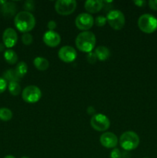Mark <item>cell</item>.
<instances>
[{
	"mask_svg": "<svg viewBox=\"0 0 157 158\" xmlns=\"http://www.w3.org/2000/svg\"><path fill=\"white\" fill-rule=\"evenodd\" d=\"M56 23L54 20H50L47 23V28L49 29V31H54L55 29V28H56Z\"/></svg>",
	"mask_w": 157,
	"mask_h": 158,
	"instance_id": "cell-29",
	"label": "cell"
},
{
	"mask_svg": "<svg viewBox=\"0 0 157 158\" xmlns=\"http://www.w3.org/2000/svg\"><path fill=\"white\" fill-rule=\"evenodd\" d=\"M22 97L26 103H37L42 97V91L38 86L31 85L24 88L22 92Z\"/></svg>",
	"mask_w": 157,
	"mask_h": 158,
	"instance_id": "cell-6",
	"label": "cell"
},
{
	"mask_svg": "<svg viewBox=\"0 0 157 158\" xmlns=\"http://www.w3.org/2000/svg\"><path fill=\"white\" fill-rule=\"evenodd\" d=\"M33 64L35 67L39 71L47 70L49 67V63L48 60L40 56H38L34 59Z\"/></svg>",
	"mask_w": 157,
	"mask_h": 158,
	"instance_id": "cell-17",
	"label": "cell"
},
{
	"mask_svg": "<svg viewBox=\"0 0 157 158\" xmlns=\"http://www.w3.org/2000/svg\"><path fill=\"white\" fill-rule=\"evenodd\" d=\"M7 87H8L7 82H6L3 78L0 77V94L4 93Z\"/></svg>",
	"mask_w": 157,
	"mask_h": 158,
	"instance_id": "cell-28",
	"label": "cell"
},
{
	"mask_svg": "<svg viewBox=\"0 0 157 158\" xmlns=\"http://www.w3.org/2000/svg\"><path fill=\"white\" fill-rule=\"evenodd\" d=\"M75 43L78 50L89 53L95 49L96 38L95 34L91 31H84L77 35Z\"/></svg>",
	"mask_w": 157,
	"mask_h": 158,
	"instance_id": "cell-2",
	"label": "cell"
},
{
	"mask_svg": "<svg viewBox=\"0 0 157 158\" xmlns=\"http://www.w3.org/2000/svg\"><path fill=\"white\" fill-rule=\"evenodd\" d=\"M4 59L7 63L14 65L18 61V56L15 51L11 49H8L4 52Z\"/></svg>",
	"mask_w": 157,
	"mask_h": 158,
	"instance_id": "cell-19",
	"label": "cell"
},
{
	"mask_svg": "<svg viewBox=\"0 0 157 158\" xmlns=\"http://www.w3.org/2000/svg\"><path fill=\"white\" fill-rule=\"evenodd\" d=\"M75 26L79 30L89 31L94 25V18L91 14L87 12H83L78 14L75 20Z\"/></svg>",
	"mask_w": 157,
	"mask_h": 158,
	"instance_id": "cell-9",
	"label": "cell"
},
{
	"mask_svg": "<svg viewBox=\"0 0 157 158\" xmlns=\"http://www.w3.org/2000/svg\"><path fill=\"white\" fill-rule=\"evenodd\" d=\"M104 7V3L100 0H87L84 4V8L87 13H96Z\"/></svg>",
	"mask_w": 157,
	"mask_h": 158,
	"instance_id": "cell-14",
	"label": "cell"
},
{
	"mask_svg": "<svg viewBox=\"0 0 157 158\" xmlns=\"http://www.w3.org/2000/svg\"><path fill=\"white\" fill-rule=\"evenodd\" d=\"M86 59H87V61L89 62V63H91V64H94V63H95V62H96L97 60H98L96 56H95V54L92 52H89V53L87 54Z\"/></svg>",
	"mask_w": 157,
	"mask_h": 158,
	"instance_id": "cell-26",
	"label": "cell"
},
{
	"mask_svg": "<svg viewBox=\"0 0 157 158\" xmlns=\"http://www.w3.org/2000/svg\"><path fill=\"white\" fill-rule=\"evenodd\" d=\"M43 42L49 47H56L61 43V37L59 34L55 31H47L42 37Z\"/></svg>",
	"mask_w": 157,
	"mask_h": 158,
	"instance_id": "cell-13",
	"label": "cell"
},
{
	"mask_svg": "<svg viewBox=\"0 0 157 158\" xmlns=\"http://www.w3.org/2000/svg\"><path fill=\"white\" fill-rule=\"evenodd\" d=\"M15 71L18 73V75L19 76L20 78H22L28 72V66L25 62L22 61L17 64L16 67H15Z\"/></svg>",
	"mask_w": 157,
	"mask_h": 158,
	"instance_id": "cell-21",
	"label": "cell"
},
{
	"mask_svg": "<svg viewBox=\"0 0 157 158\" xmlns=\"http://www.w3.org/2000/svg\"><path fill=\"white\" fill-rule=\"evenodd\" d=\"M58 56L64 63H69L76 59L77 52L72 46H64L58 50Z\"/></svg>",
	"mask_w": 157,
	"mask_h": 158,
	"instance_id": "cell-10",
	"label": "cell"
},
{
	"mask_svg": "<svg viewBox=\"0 0 157 158\" xmlns=\"http://www.w3.org/2000/svg\"><path fill=\"white\" fill-rule=\"evenodd\" d=\"M95 110L94 109L93 106H89V107H88V109H87L88 114H89V115L94 116V115H95V114H95Z\"/></svg>",
	"mask_w": 157,
	"mask_h": 158,
	"instance_id": "cell-32",
	"label": "cell"
},
{
	"mask_svg": "<svg viewBox=\"0 0 157 158\" xmlns=\"http://www.w3.org/2000/svg\"><path fill=\"white\" fill-rule=\"evenodd\" d=\"M4 158H15V157L12 155H7V156H6Z\"/></svg>",
	"mask_w": 157,
	"mask_h": 158,
	"instance_id": "cell-34",
	"label": "cell"
},
{
	"mask_svg": "<svg viewBox=\"0 0 157 158\" xmlns=\"http://www.w3.org/2000/svg\"><path fill=\"white\" fill-rule=\"evenodd\" d=\"M5 48H6V46H5V45L3 44V43H0V52H2V51L5 50Z\"/></svg>",
	"mask_w": 157,
	"mask_h": 158,
	"instance_id": "cell-33",
	"label": "cell"
},
{
	"mask_svg": "<svg viewBox=\"0 0 157 158\" xmlns=\"http://www.w3.org/2000/svg\"><path fill=\"white\" fill-rule=\"evenodd\" d=\"M110 158H122V153L118 148H113L110 153Z\"/></svg>",
	"mask_w": 157,
	"mask_h": 158,
	"instance_id": "cell-27",
	"label": "cell"
},
{
	"mask_svg": "<svg viewBox=\"0 0 157 158\" xmlns=\"http://www.w3.org/2000/svg\"><path fill=\"white\" fill-rule=\"evenodd\" d=\"M119 142L123 149L126 151H130L138 148L140 140L136 133L133 131H126L120 136Z\"/></svg>",
	"mask_w": 157,
	"mask_h": 158,
	"instance_id": "cell-3",
	"label": "cell"
},
{
	"mask_svg": "<svg viewBox=\"0 0 157 158\" xmlns=\"http://www.w3.org/2000/svg\"><path fill=\"white\" fill-rule=\"evenodd\" d=\"M1 13L6 18H10L16 15L17 6L15 3L12 2H6V3L1 6Z\"/></svg>",
	"mask_w": 157,
	"mask_h": 158,
	"instance_id": "cell-15",
	"label": "cell"
},
{
	"mask_svg": "<svg viewBox=\"0 0 157 158\" xmlns=\"http://www.w3.org/2000/svg\"><path fill=\"white\" fill-rule=\"evenodd\" d=\"M143 158H149V157H143Z\"/></svg>",
	"mask_w": 157,
	"mask_h": 158,
	"instance_id": "cell-36",
	"label": "cell"
},
{
	"mask_svg": "<svg viewBox=\"0 0 157 158\" xmlns=\"http://www.w3.org/2000/svg\"><path fill=\"white\" fill-rule=\"evenodd\" d=\"M3 79L6 80V82H9V83H11V82H18L20 80L19 76L18 75V73H16L15 69H10L6 70V72L3 73Z\"/></svg>",
	"mask_w": 157,
	"mask_h": 158,
	"instance_id": "cell-18",
	"label": "cell"
},
{
	"mask_svg": "<svg viewBox=\"0 0 157 158\" xmlns=\"http://www.w3.org/2000/svg\"><path fill=\"white\" fill-rule=\"evenodd\" d=\"M35 18L31 12L22 11L15 15L14 24L19 32L26 33L32 31L35 28Z\"/></svg>",
	"mask_w": 157,
	"mask_h": 158,
	"instance_id": "cell-1",
	"label": "cell"
},
{
	"mask_svg": "<svg viewBox=\"0 0 157 158\" xmlns=\"http://www.w3.org/2000/svg\"><path fill=\"white\" fill-rule=\"evenodd\" d=\"M18 41V35L16 31L12 28H7L3 32L2 43L6 48L10 49L16 44Z\"/></svg>",
	"mask_w": 157,
	"mask_h": 158,
	"instance_id": "cell-11",
	"label": "cell"
},
{
	"mask_svg": "<svg viewBox=\"0 0 157 158\" xmlns=\"http://www.w3.org/2000/svg\"><path fill=\"white\" fill-rule=\"evenodd\" d=\"M100 143L106 148H115L118 144V138L116 135L112 132H105L100 136Z\"/></svg>",
	"mask_w": 157,
	"mask_h": 158,
	"instance_id": "cell-12",
	"label": "cell"
},
{
	"mask_svg": "<svg viewBox=\"0 0 157 158\" xmlns=\"http://www.w3.org/2000/svg\"><path fill=\"white\" fill-rule=\"evenodd\" d=\"M94 53L96 56L97 59L100 61H105L110 56V51L107 47L104 46H97L95 49Z\"/></svg>",
	"mask_w": 157,
	"mask_h": 158,
	"instance_id": "cell-16",
	"label": "cell"
},
{
	"mask_svg": "<svg viewBox=\"0 0 157 158\" xmlns=\"http://www.w3.org/2000/svg\"><path fill=\"white\" fill-rule=\"evenodd\" d=\"M8 89L9 93L12 96H18L21 93L22 89L18 82H11L8 84Z\"/></svg>",
	"mask_w": 157,
	"mask_h": 158,
	"instance_id": "cell-20",
	"label": "cell"
},
{
	"mask_svg": "<svg viewBox=\"0 0 157 158\" xmlns=\"http://www.w3.org/2000/svg\"><path fill=\"white\" fill-rule=\"evenodd\" d=\"M35 3L34 1H32V0H27L24 2L23 4V8H24L25 11L26 12H32L35 9Z\"/></svg>",
	"mask_w": 157,
	"mask_h": 158,
	"instance_id": "cell-24",
	"label": "cell"
},
{
	"mask_svg": "<svg viewBox=\"0 0 157 158\" xmlns=\"http://www.w3.org/2000/svg\"><path fill=\"white\" fill-rule=\"evenodd\" d=\"M22 42L26 46H29L33 42V37H32V35L29 32L23 33V35H22Z\"/></svg>",
	"mask_w": 157,
	"mask_h": 158,
	"instance_id": "cell-23",
	"label": "cell"
},
{
	"mask_svg": "<svg viewBox=\"0 0 157 158\" xmlns=\"http://www.w3.org/2000/svg\"><path fill=\"white\" fill-rule=\"evenodd\" d=\"M90 125L95 131L103 132L109 128L110 120L104 114H97L91 117Z\"/></svg>",
	"mask_w": 157,
	"mask_h": 158,
	"instance_id": "cell-8",
	"label": "cell"
},
{
	"mask_svg": "<svg viewBox=\"0 0 157 158\" xmlns=\"http://www.w3.org/2000/svg\"><path fill=\"white\" fill-rule=\"evenodd\" d=\"M138 26L145 33H152L157 29V19L151 14H143L139 18Z\"/></svg>",
	"mask_w": 157,
	"mask_h": 158,
	"instance_id": "cell-4",
	"label": "cell"
},
{
	"mask_svg": "<svg viewBox=\"0 0 157 158\" xmlns=\"http://www.w3.org/2000/svg\"><path fill=\"white\" fill-rule=\"evenodd\" d=\"M106 23H107V19L103 15H99L94 20V23H95V25L99 27H103L106 24Z\"/></svg>",
	"mask_w": 157,
	"mask_h": 158,
	"instance_id": "cell-25",
	"label": "cell"
},
{
	"mask_svg": "<svg viewBox=\"0 0 157 158\" xmlns=\"http://www.w3.org/2000/svg\"><path fill=\"white\" fill-rule=\"evenodd\" d=\"M21 158H29V157H22Z\"/></svg>",
	"mask_w": 157,
	"mask_h": 158,
	"instance_id": "cell-35",
	"label": "cell"
},
{
	"mask_svg": "<svg viewBox=\"0 0 157 158\" xmlns=\"http://www.w3.org/2000/svg\"><path fill=\"white\" fill-rule=\"evenodd\" d=\"M133 3L135 6H138V7H143V6L146 4V2L143 1V0H137V1H134Z\"/></svg>",
	"mask_w": 157,
	"mask_h": 158,
	"instance_id": "cell-31",
	"label": "cell"
},
{
	"mask_svg": "<svg viewBox=\"0 0 157 158\" xmlns=\"http://www.w3.org/2000/svg\"><path fill=\"white\" fill-rule=\"evenodd\" d=\"M77 2L75 0H58L55 4V9L61 15H69L76 9Z\"/></svg>",
	"mask_w": 157,
	"mask_h": 158,
	"instance_id": "cell-7",
	"label": "cell"
},
{
	"mask_svg": "<svg viewBox=\"0 0 157 158\" xmlns=\"http://www.w3.org/2000/svg\"><path fill=\"white\" fill-rule=\"evenodd\" d=\"M149 8L152 10H157V0H150L148 2Z\"/></svg>",
	"mask_w": 157,
	"mask_h": 158,
	"instance_id": "cell-30",
	"label": "cell"
},
{
	"mask_svg": "<svg viewBox=\"0 0 157 158\" xmlns=\"http://www.w3.org/2000/svg\"><path fill=\"white\" fill-rule=\"evenodd\" d=\"M107 23L115 30H120L123 29L126 23L125 15L120 10H111L107 14Z\"/></svg>",
	"mask_w": 157,
	"mask_h": 158,
	"instance_id": "cell-5",
	"label": "cell"
},
{
	"mask_svg": "<svg viewBox=\"0 0 157 158\" xmlns=\"http://www.w3.org/2000/svg\"><path fill=\"white\" fill-rule=\"evenodd\" d=\"M12 118V112L8 108H0V120L9 121Z\"/></svg>",
	"mask_w": 157,
	"mask_h": 158,
	"instance_id": "cell-22",
	"label": "cell"
}]
</instances>
